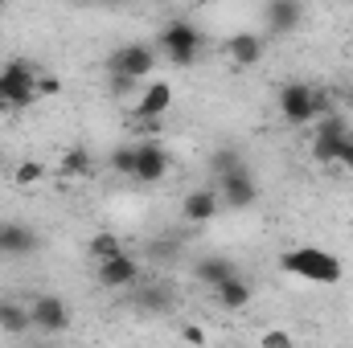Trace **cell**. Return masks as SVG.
Here are the masks:
<instances>
[{
	"label": "cell",
	"mask_w": 353,
	"mask_h": 348,
	"mask_svg": "<svg viewBox=\"0 0 353 348\" xmlns=\"http://www.w3.org/2000/svg\"><path fill=\"white\" fill-rule=\"evenodd\" d=\"M279 266L296 279H308V283H321V287H333L341 283V259L325 246H292L279 254Z\"/></svg>",
	"instance_id": "obj_1"
},
{
	"label": "cell",
	"mask_w": 353,
	"mask_h": 348,
	"mask_svg": "<svg viewBox=\"0 0 353 348\" xmlns=\"http://www.w3.org/2000/svg\"><path fill=\"white\" fill-rule=\"evenodd\" d=\"M201 50H205V33H201V25H193L189 17H173V21L157 33V54H165L169 66H176V70L193 66Z\"/></svg>",
	"instance_id": "obj_2"
},
{
	"label": "cell",
	"mask_w": 353,
	"mask_h": 348,
	"mask_svg": "<svg viewBox=\"0 0 353 348\" xmlns=\"http://www.w3.org/2000/svg\"><path fill=\"white\" fill-rule=\"evenodd\" d=\"M275 102H279V115H283L288 123H296V127H312L321 115L337 111V107L329 102V94H325V90L308 87V83H283Z\"/></svg>",
	"instance_id": "obj_3"
},
{
	"label": "cell",
	"mask_w": 353,
	"mask_h": 348,
	"mask_svg": "<svg viewBox=\"0 0 353 348\" xmlns=\"http://www.w3.org/2000/svg\"><path fill=\"white\" fill-rule=\"evenodd\" d=\"M37 102V70L29 58H12L0 66V111H25Z\"/></svg>",
	"instance_id": "obj_4"
},
{
	"label": "cell",
	"mask_w": 353,
	"mask_h": 348,
	"mask_svg": "<svg viewBox=\"0 0 353 348\" xmlns=\"http://www.w3.org/2000/svg\"><path fill=\"white\" fill-rule=\"evenodd\" d=\"M157 45H148V41H128V45H119V50H111V58H107V74H119V78H136V83H144L152 70H157Z\"/></svg>",
	"instance_id": "obj_5"
},
{
	"label": "cell",
	"mask_w": 353,
	"mask_h": 348,
	"mask_svg": "<svg viewBox=\"0 0 353 348\" xmlns=\"http://www.w3.org/2000/svg\"><path fill=\"white\" fill-rule=\"evenodd\" d=\"M214 193H218L222 209H251V205L259 201V184H255L251 168H239V173L214 180Z\"/></svg>",
	"instance_id": "obj_6"
},
{
	"label": "cell",
	"mask_w": 353,
	"mask_h": 348,
	"mask_svg": "<svg viewBox=\"0 0 353 348\" xmlns=\"http://www.w3.org/2000/svg\"><path fill=\"white\" fill-rule=\"evenodd\" d=\"M29 316H33V328L41 336H62L70 328V307H66L62 295H37L29 303Z\"/></svg>",
	"instance_id": "obj_7"
},
{
	"label": "cell",
	"mask_w": 353,
	"mask_h": 348,
	"mask_svg": "<svg viewBox=\"0 0 353 348\" xmlns=\"http://www.w3.org/2000/svg\"><path fill=\"white\" fill-rule=\"evenodd\" d=\"M94 279H99V287H107V291L136 287V283H140V259L128 254V250H119V254H111V259L94 262Z\"/></svg>",
	"instance_id": "obj_8"
},
{
	"label": "cell",
	"mask_w": 353,
	"mask_h": 348,
	"mask_svg": "<svg viewBox=\"0 0 353 348\" xmlns=\"http://www.w3.org/2000/svg\"><path fill=\"white\" fill-rule=\"evenodd\" d=\"M169 164H173V156H169V148L161 140H140L136 144V180L140 184H157L169 173Z\"/></svg>",
	"instance_id": "obj_9"
},
{
	"label": "cell",
	"mask_w": 353,
	"mask_h": 348,
	"mask_svg": "<svg viewBox=\"0 0 353 348\" xmlns=\"http://www.w3.org/2000/svg\"><path fill=\"white\" fill-rule=\"evenodd\" d=\"M218 213H222V201H218L214 184H197V188H189L185 201H181V217H185L189 226H210Z\"/></svg>",
	"instance_id": "obj_10"
},
{
	"label": "cell",
	"mask_w": 353,
	"mask_h": 348,
	"mask_svg": "<svg viewBox=\"0 0 353 348\" xmlns=\"http://www.w3.org/2000/svg\"><path fill=\"white\" fill-rule=\"evenodd\" d=\"M259 21H263V33H271V37L296 33L300 21H304V4H296V0H271V4L259 8Z\"/></svg>",
	"instance_id": "obj_11"
},
{
	"label": "cell",
	"mask_w": 353,
	"mask_h": 348,
	"mask_svg": "<svg viewBox=\"0 0 353 348\" xmlns=\"http://www.w3.org/2000/svg\"><path fill=\"white\" fill-rule=\"evenodd\" d=\"M169 107H173V87L165 78H152L148 87L140 90V98H136V119L140 123H157Z\"/></svg>",
	"instance_id": "obj_12"
},
{
	"label": "cell",
	"mask_w": 353,
	"mask_h": 348,
	"mask_svg": "<svg viewBox=\"0 0 353 348\" xmlns=\"http://www.w3.org/2000/svg\"><path fill=\"white\" fill-rule=\"evenodd\" d=\"M226 54L234 58V66H259L267 54V41L263 33H230V41H226Z\"/></svg>",
	"instance_id": "obj_13"
},
{
	"label": "cell",
	"mask_w": 353,
	"mask_h": 348,
	"mask_svg": "<svg viewBox=\"0 0 353 348\" xmlns=\"http://www.w3.org/2000/svg\"><path fill=\"white\" fill-rule=\"evenodd\" d=\"M37 250H41V238H37L33 226H25V221H4V254L29 259V254H37Z\"/></svg>",
	"instance_id": "obj_14"
},
{
	"label": "cell",
	"mask_w": 353,
	"mask_h": 348,
	"mask_svg": "<svg viewBox=\"0 0 353 348\" xmlns=\"http://www.w3.org/2000/svg\"><path fill=\"white\" fill-rule=\"evenodd\" d=\"M234 274H239V266L226 259V254H205V259L193 262V279H197L201 287H210V291H214V287H222V283H226V279H234Z\"/></svg>",
	"instance_id": "obj_15"
},
{
	"label": "cell",
	"mask_w": 353,
	"mask_h": 348,
	"mask_svg": "<svg viewBox=\"0 0 353 348\" xmlns=\"http://www.w3.org/2000/svg\"><path fill=\"white\" fill-rule=\"evenodd\" d=\"M0 332H8V336H25V332H33L29 303H21L17 295H4V299H0Z\"/></svg>",
	"instance_id": "obj_16"
},
{
	"label": "cell",
	"mask_w": 353,
	"mask_h": 348,
	"mask_svg": "<svg viewBox=\"0 0 353 348\" xmlns=\"http://www.w3.org/2000/svg\"><path fill=\"white\" fill-rule=\"evenodd\" d=\"M136 312H148V316H165L169 307H173V291L165 287V283H144L140 291H136Z\"/></svg>",
	"instance_id": "obj_17"
},
{
	"label": "cell",
	"mask_w": 353,
	"mask_h": 348,
	"mask_svg": "<svg viewBox=\"0 0 353 348\" xmlns=\"http://www.w3.org/2000/svg\"><path fill=\"white\" fill-rule=\"evenodd\" d=\"M214 299H218V307H226V312H243V307L251 303V283H247L243 274H234V279H226L222 287H214Z\"/></svg>",
	"instance_id": "obj_18"
},
{
	"label": "cell",
	"mask_w": 353,
	"mask_h": 348,
	"mask_svg": "<svg viewBox=\"0 0 353 348\" xmlns=\"http://www.w3.org/2000/svg\"><path fill=\"white\" fill-rule=\"evenodd\" d=\"M90 173H94V156H90L87 148H66V152H62V160H58V176L74 180V176H90Z\"/></svg>",
	"instance_id": "obj_19"
},
{
	"label": "cell",
	"mask_w": 353,
	"mask_h": 348,
	"mask_svg": "<svg viewBox=\"0 0 353 348\" xmlns=\"http://www.w3.org/2000/svg\"><path fill=\"white\" fill-rule=\"evenodd\" d=\"M239 168H247V160H243V152L239 148H214L210 152V176L214 180H222V176H230V173H239Z\"/></svg>",
	"instance_id": "obj_20"
},
{
	"label": "cell",
	"mask_w": 353,
	"mask_h": 348,
	"mask_svg": "<svg viewBox=\"0 0 353 348\" xmlns=\"http://www.w3.org/2000/svg\"><path fill=\"white\" fill-rule=\"evenodd\" d=\"M345 140H350V135H345ZM345 140H337V135H312V131H308V156H312L316 164H337V152H341Z\"/></svg>",
	"instance_id": "obj_21"
},
{
	"label": "cell",
	"mask_w": 353,
	"mask_h": 348,
	"mask_svg": "<svg viewBox=\"0 0 353 348\" xmlns=\"http://www.w3.org/2000/svg\"><path fill=\"white\" fill-rule=\"evenodd\" d=\"M144 259L148 262H176L181 259V238L169 234V238H152L148 246H144Z\"/></svg>",
	"instance_id": "obj_22"
},
{
	"label": "cell",
	"mask_w": 353,
	"mask_h": 348,
	"mask_svg": "<svg viewBox=\"0 0 353 348\" xmlns=\"http://www.w3.org/2000/svg\"><path fill=\"white\" fill-rule=\"evenodd\" d=\"M107 164H111V173H119V176H136V144H119V148H111Z\"/></svg>",
	"instance_id": "obj_23"
},
{
	"label": "cell",
	"mask_w": 353,
	"mask_h": 348,
	"mask_svg": "<svg viewBox=\"0 0 353 348\" xmlns=\"http://www.w3.org/2000/svg\"><path fill=\"white\" fill-rule=\"evenodd\" d=\"M87 250H90V259L94 262H103V259H111V254H119L123 246H119V238L111 234V230H103V234H94L87 242Z\"/></svg>",
	"instance_id": "obj_24"
},
{
	"label": "cell",
	"mask_w": 353,
	"mask_h": 348,
	"mask_svg": "<svg viewBox=\"0 0 353 348\" xmlns=\"http://www.w3.org/2000/svg\"><path fill=\"white\" fill-rule=\"evenodd\" d=\"M12 180H17L21 188H29V184L46 180V164H37V160H17V164H12Z\"/></svg>",
	"instance_id": "obj_25"
},
{
	"label": "cell",
	"mask_w": 353,
	"mask_h": 348,
	"mask_svg": "<svg viewBox=\"0 0 353 348\" xmlns=\"http://www.w3.org/2000/svg\"><path fill=\"white\" fill-rule=\"evenodd\" d=\"M107 90H111V98H140L144 83H136V78H119V74H107Z\"/></svg>",
	"instance_id": "obj_26"
},
{
	"label": "cell",
	"mask_w": 353,
	"mask_h": 348,
	"mask_svg": "<svg viewBox=\"0 0 353 348\" xmlns=\"http://www.w3.org/2000/svg\"><path fill=\"white\" fill-rule=\"evenodd\" d=\"M259 348H296V345H292V336H288L283 328H267L263 340H259Z\"/></svg>",
	"instance_id": "obj_27"
},
{
	"label": "cell",
	"mask_w": 353,
	"mask_h": 348,
	"mask_svg": "<svg viewBox=\"0 0 353 348\" xmlns=\"http://www.w3.org/2000/svg\"><path fill=\"white\" fill-rule=\"evenodd\" d=\"M181 340L193 348H205V332L197 328V324H181Z\"/></svg>",
	"instance_id": "obj_28"
},
{
	"label": "cell",
	"mask_w": 353,
	"mask_h": 348,
	"mask_svg": "<svg viewBox=\"0 0 353 348\" xmlns=\"http://www.w3.org/2000/svg\"><path fill=\"white\" fill-rule=\"evenodd\" d=\"M337 164H341L345 173H353V135L341 144V152H337Z\"/></svg>",
	"instance_id": "obj_29"
},
{
	"label": "cell",
	"mask_w": 353,
	"mask_h": 348,
	"mask_svg": "<svg viewBox=\"0 0 353 348\" xmlns=\"http://www.w3.org/2000/svg\"><path fill=\"white\" fill-rule=\"evenodd\" d=\"M58 78H37V94H58Z\"/></svg>",
	"instance_id": "obj_30"
},
{
	"label": "cell",
	"mask_w": 353,
	"mask_h": 348,
	"mask_svg": "<svg viewBox=\"0 0 353 348\" xmlns=\"http://www.w3.org/2000/svg\"><path fill=\"white\" fill-rule=\"evenodd\" d=\"M8 173V160H4V152H0V176Z\"/></svg>",
	"instance_id": "obj_31"
},
{
	"label": "cell",
	"mask_w": 353,
	"mask_h": 348,
	"mask_svg": "<svg viewBox=\"0 0 353 348\" xmlns=\"http://www.w3.org/2000/svg\"><path fill=\"white\" fill-rule=\"evenodd\" d=\"M0 254H4V221H0Z\"/></svg>",
	"instance_id": "obj_32"
},
{
	"label": "cell",
	"mask_w": 353,
	"mask_h": 348,
	"mask_svg": "<svg viewBox=\"0 0 353 348\" xmlns=\"http://www.w3.org/2000/svg\"><path fill=\"white\" fill-rule=\"evenodd\" d=\"M37 348H54V345H37Z\"/></svg>",
	"instance_id": "obj_33"
},
{
	"label": "cell",
	"mask_w": 353,
	"mask_h": 348,
	"mask_svg": "<svg viewBox=\"0 0 353 348\" xmlns=\"http://www.w3.org/2000/svg\"><path fill=\"white\" fill-rule=\"evenodd\" d=\"M0 12H4V4H0Z\"/></svg>",
	"instance_id": "obj_34"
}]
</instances>
